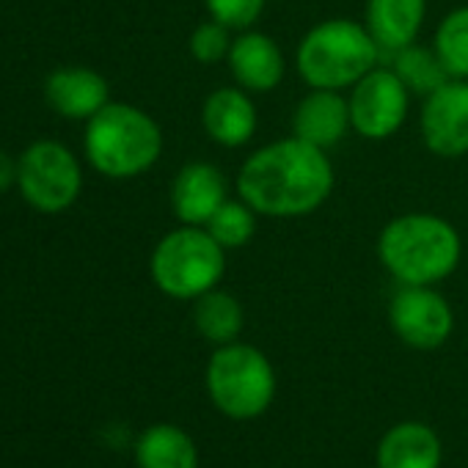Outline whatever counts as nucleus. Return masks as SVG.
<instances>
[{
	"mask_svg": "<svg viewBox=\"0 0 468 468\" xmlns=\"http://www.w3.org/2000/svg\"><path fill=\"white\" fill-rule=\"evenodd\" d=\"M238 196L268 218H303L334 193V163L295 135L271 141L251 152L234 179Z\"/></svg>",
	"mask_w": 468,
	"mask_h": 468,
	"instance_id": "1",
	"label": "nucleus"
},
{
	"mask_svg": "<svg viewBox=\"0 0 468 468\" xmlns=\"http://www.w3.org/2000/svg\"><path fill=\"white\" fill-rule=\"evenodd\" d=\"M378 260L397 284L435 287L449 279L463 260L460 231L441 215L405 212L391 218L378 234Z\"/></svg>",
	"mask_w": 468,
	"mask_h": 468,
	"instance_id": "2",
	"label": "nucleus"
},
{
	"mask_svg": "<svg viewBox=\"0 0 468 468\" xmlns=\"http://www.w3.org/2000/svg\"><path fill=\"white\" fill-rule=\"evenodd\" d=\"M83 149L94 171L108 179L146 174L163 154V130L130 102H108L86 122Z\"/></svg>",
	"mask_w": 468,
	"mask_h": 468,
	"instance_id": "3",
	"label": "nucleus"
},
{
	"mask_svg": "<svg viewBox=\"0 0 468 468\" xmlns=\"http://www.w3.org/2000/svg\"><path fill=\"white\" fill-rule=\"evenodd\" d=\"M380 45L364 23L334 17L306 31L295 50V69L309 89L345 91L378 67Z\"/></svg>",
	"mask_w": 468,
	"mask_h": 468,
	"instance_id": "4",
	"label": "nucleus"
},
{
	"mask_svg": "<svg viewBox=\"0 0 468 468\" xmlns=\"http://www.w3.org/2000/svg\"><path fill=\"white\" fill-rule=\"evenodd\" d=\"M204 380L212 405L234 421L260 419L276 397V369L271 358L240 339L215 347Z\"/></svg>",
	"mask_w": 468,
	"mask_h": 468,
	"instance_id": "5",
	"label": "nucleus"
},
{
	"mask_svg": "<svg viewBox=\"0 0 468 468\" xmlns=\"http://www.w3.org/2000/svg\"><path fill=\"white\" fill-rule=\"evenodd\" d=\"M154 287L174 301H196L215 290L226 273V249L204 226H176L154 246L149 260Z\"/></svg>",
	"mask_w": 468,
	"mask_h": 468,
	"instance_id": "6",
	"label": "nucleus"
},
{
	"mask_svg": "<svg viewBox=\"0 0 468 468\" xmlns=\"http://www.w3.org/2000/svg\"><path fill=\"white\" fill-rule=\"evenodd\" d=\"M17 187L28 207L56 215L69 209L83 190V171L72 149L58 141H37L17 160Z\"/></svg>",
	"mask_w": 468,
	"mask_h": 468,
	"instance_id": "7",
	"label": "nucleus"
},
{
	"mask_svg": "<svg viewBox=\"0 0 468 468\" xmlns=\"http://www.w3.org/2000/svg\"><path fill=\"white\" fill-rule=\"evenodd\" d=\"M350 127L367 141H388L399 133L410 111V91L394 69L375 67L367 72L347 97Z\"/></svg>",
	"mask_w": 468,
	"mask_h": 468,
	"instance_id": "8",
	"label": "nucleus"
},
{
	"mask_svg": "<svg viewBox=\"0 0 468 468\" xmlns=\"http://www.w3.org/2000/svg\"><path fill=\"white\" fill-rule=\"evenodd\" d=\"M388 325L408 347L438 350L454 331V312L438 290L399 284L388 301Z\"/></svg>",
	"mask_w": 468,
	"mask_h": 468,
	"instance_id": "9",
	"label": "nucleus"
},
{
	"mask_svg": "<svg viewBox=\"0 0 468 468\" xmlns=\"http://www.w3.org/2000/svg\"><path fill=\"white\" fill-rule=\"evenodd\" d=\"M419 130L427 152L443 160L468 154V80H446L424 97Z\"/></svg>",
	"mask_w": 468,
	"mask_h": 468,
	"instance_id": "10",
	"label": "nucleus"
},
{
	"mask_svg": "<svg viewBox=\"0 0 468 468\" xmlns=\"http://www.w3.org/2000/svg\"><path fill=\"white\" fill-rule=\"evenodd\" d=\"M229 72L240 89L249 94H271L282 86L287 75V58L282 45L262 31H240L231 39L229 50Z\"/></svg>",
	"mask_w": 468,
	"mask_h": 468,
	"instance_id": "11",
	"label": "nucleus"
},
{
	"mask_svg": "<svg viewBox=\"0 0 468 468\" xmlns=\"http://www.w3.org/2000/svg\"><path fill=\"white\" fill-rule=\"evenodd\" d=\"M226 198V174L215 163H185L171 182V212L179 223L187 226H207V220Z\"/></svg>",
	"mask_w": 468,
	"mask_h": 468,
	"instance_id": "12",
	"label": "nucleus"
},
{
	"mask_svg": "<svg viewBox=\"0 0 468 468\" xmlns=\"http://www.w3.org/2000/svg\"><path fill=\"white\" fill-rule=\"evenodd\" d=\"M201 127L207 138L223 149L246 146L260 127L251 94L240 86H220L209 91L201 105Z\"/></svg>",
	"mask_w": 468,
	"mask_h": 468,
	"instance_id": "13",
	"label": "nucleus"
},
{
	"mask_svg": "<svg viewBox=\"0 0 468 468\" xmlns=\"http://www.w3.org/2000/svg\"><path fill=\"white\" fill-rule=\"evenodd\" d=\"M350 127V105L342 91L331 89H312L292 113V135L317 146V149H331L342 144Z\"/></svg>",
	"mask_w": 468,
	"mask_h": 468,
	"instance_id": "14",
	"label": "nucleus"
},
{
	"mask_svg": "<svg viewBox=\"0 0 468 468\" xmlns=\"http://www.w3.org/2000/svg\"><path fill=\"white\" fill-rule=\"evenodd\" d=\"M108 80L89 67H64L48 75L45 80V97L56 113L75 122H89L94 113H100L111 100Z\"/></svg>",
	"mask_w": 468,
	"mask_h": 468,
	"instance_id": "15",
	"label": "nucleus"
},
{
	"mask_svg": "<svg viewBox=\"0 0 468 468\" xmlns=\"http://www.w3.org/2000/svg\"><path fill=\"white\" fill-rule=\"evenodd\" d=\"M443 446L424 421H399L378 443V468H441Z\"/></svg>",
	"mask_w": 468,
	"mask_h": 468,
	"instance_id": "16",
	"label": "nucleus"
},
{
	"mask_svg": "<svg viewBox=\"0 0 468 468\" xmlns=\"http://www.w3.org/2000/svg\"><path fill=\"white\" fill-rule=\"evenodd\" d=\"M427 17V0H367L364 26L380 50L397 53L419 42Z\"/></svg>",
	"mask_w": 468,
	"mask_h": 468,
	"instance_id": "17",
	"label": "nucleus"
},
{
	"mask_svg": "<svg viewBox=\"0 0 468 468\" xmlns=\"http://www.w3.org/2000/svg\"><path fill=\"white\" fill-rule=\"evenodd\" d=\"M138 468H198L196 441L176 424H152L135 443Z\"/></svg>",
	"mask_w": 468,
	"mask_h": 468,
	"instance_id": "18",
	"label": "nucleus"
},
{
	"mask_svg": "<svg viewBox=\"0 0 468 468\" xmlns=\"http://www.w3.org/2000/svg\"><path fill=\"white\" fill-rule=\"evenodd\" d=\"M193 325L215 347L238 342L246 328V309L231 292L215 287L193 301Z\"/></svg>",
	"mask_w": 468,
	"mask_h": 468,
	"instance_id": "19",
	"label": "nucleus"
},
{
	"mask_svg": "<svg viewBox=\"0 0 468 468\" xmlns=\"http://www.w3.org/2000/svg\"><path fill=\"white\" fill-rule=\"evenodd\" d=\"M391 69L405 83V89L410 94H416V97H427L435 89H441L446 80H452L446 67H443V61L432 50V45L427 48V45H419V42L397 50Z\"/></svg>",
	"mask_w": 468,
	"mask_h": 468,
	"instance_id": "20",
	"label": "nucleus"
},
{
	"mask_svg": "<svg viewBox=\"0 0 468 468\" xmlns=\"http://www.w3.org/2000/svg\"><path fill=\"white\" fill-rule=\"evenodd\" d=\"M257 209L249 207L240 196L238 198H226L215 215L207 220V231L215 238V243L226 251H238V249H246L254 234H257Z\"/></svg>",
	"mask_w": 468,
	"mask_h": 468,
	"instance_id": "21",
	"label": "nucleus"
},
{
	"mask_svg": "<svg viewBox=\"0 0 468 468\" xmlns=\"http://www.w3.org/2000/svg\"><path fill=\"white\" fill-rule=\"evenodd\" d=\"M432 50L443 61L449 78L468 80V6L452 9L435 28Z\"/></svg>",
	"mask_w": 468,
	"mask_h": 468,
	"instance_id": "22",
	"label": "nucleus"
},
{
	"mask_svg": "<svg viewBox=\"0 0 468 468\" xmlns=\"http://www.w3.org/2000/svg\"><path fill=\"white\" fill-rule=\"evenodd\" d=\"M231 31L215 20H207V23H198L187 39V50L193 56V61L198 64H220L229 58V50H231Z\"/></svg>",
	"mask_w": 468,
	"mask_h": 468,
	"instance_id": "23",
	"label": "nucleus"
},
{
	"mask_svg": "<svg viewBox=\"0 0 468 468\" xmlns=\"http://www.w3.org/2000/svg\"><path fill=\"white\" fill-rule=\"evenodd\" d=\"M204 6H207L209 20L240 34L260 23L268 0H204Z\"/></svg>",
	"mask_w": 468,
	"mask_h": 468,
	"instance_id": "24",
	"label": "nucleus"
},
{
	"mask_svg": "<svg viewBox=\"0 0 468 468\" xmlns=\"http://www.w3.org/2000/svg\"><path fill=\"white\" fill-rule=\"evenodd\" d=\"M17 185V160H12L9 152L0 149V193Z\"/></svg>",
	"mask_w": 468,
	"mask_h": 468,
	"instance_id": "25",
	"label": "nucleus"
}]
</instances>
